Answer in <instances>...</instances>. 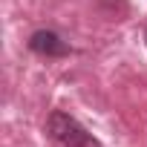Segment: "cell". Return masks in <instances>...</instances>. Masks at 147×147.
Returning a JSON list of instances; mask_svg holds the SVG:
<instances>
[{
  "label": "cell",
  "mask_w": 147,
  "mask_h": 147,
  "mask_svg": "<svg viewBox=\"0 0 147 147\" xmlns=\"http://www.w3.org/2000/svg\"><path fill=\"white\" fill-rule=\"evenodd\" d=\"M46 133L61 144V147H98V138H92V133H87L72 115L55 110L46 121Z\"/></svg>",
  "instance_id": "obj_1"
},
{
  "label": "cell",
  "mask_w": 147,
  "mask_h": 147,
  "mask_svg": "<svg viewBox=\"0 0 147 147\" xmlns=\"http://www.w3.org/2000/svg\"><path fill=\"white\" fill-rule=\"evenodd\" d=\"M29 49L38 52V55H46V58H61V55H69V43L61 40L55 32L49 29H40L29 38Z\"/></svg>",
  "instance_id": "obj_2"
},
{
  "label": "cell",
  "mask_w": 147,
  "mask_h": 147,
  "mask_svg": "<svg viewBox=\"0 0 147 147\" xmlns=\"http://www.w3.org/2000/svg\"><path fill=\"white\" fill-rule=\"evenodd\" d=\"M144 40H147V35H144Z\"/></svg>",
  "instance_id": "obj_3"
}]
</instances>
